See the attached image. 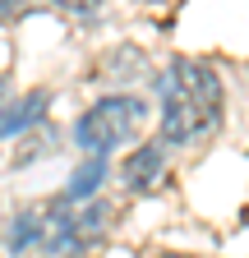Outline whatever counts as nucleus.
Instances as JSON below:
<instances>
[{"label":"nucleus","instance_id":"3","mask_svg":"<svg viewBox=\"0 0 249 258\" xmlns=\"http://www.w3.org/2000/svg\"><path fill=\"white\" fill-rule=\"evenodd\" d=\"M143 115H148V106L139 97H106V102H97L92 111L79 115L74 139H79V148L88 157H102V152H111L120 143H130L143 129Z\"/></svg>","mask_w":249,"mask_h":258},{"label":"nucleus","instance_id":"4","mask_svg":"<svg viewBox=\"0 0 249 258\" xmlns=\"http://www.w3.org/2000/svg\"><path fill=\"white\" fill-rule=\"evenodd\" d=\"M162 175V148L157 143H148V148H134L130 157H125V166H120V180H125V189H134V194H143L152 180Z\"/></svg>","mask_w":249,"mask_h":258},{"label":"nucleus","instance_id":"2","mask_svg":"<svg viewBox=\"0 0 249 258\" xmlns=\"http://www.w3.org/2000/svg\"><path fill=\"white\" fill-rule=\"evenodd\" d=\"M79 217L70 212V199H51L14 217L10 226V249L33 253V258H70L79 249Z\"/></svg>","mask_w":249,"mask_h":258},{"label":"nucleus","instance_id":"10","mask_svg":"<svg viewBox=\"0 0 249 258\" xmlns=\"http://www.w3.org/2000/svg\"><path fill=\"white\" fill-rule=\"evenodd\" d=\"M157 258H184V253H157Z\"/></svg>","mask_w":249,"mask_h":258},{"label":"nucleus","instance_id":"1","mask_svg":"<svg viewBox=\"0 0 249 258\" xmlns=\"http://www.w3.org/2000/svg\"><path fill=\"white\" fill-rule=\"evenodd\" d=\"M222 124V79L199 60H175L162 74V139L184 148Z\"/></svg>","mask_w":249,"mask_h":258},{"label":"nucleus","instance_id":"9","mask_svg":"<svg viewBox=\"0 0 249 258\" xmlns=\"http://www.w3.org/2000/svg\"><path fill=\"white\" fill-rule=\"evenodd\" d=\"M23 5H28V0H0V19H14Z\"/></svg>","mask_w":249,"mask_h":258},{"label":"nucleus","instance_id":"5","mask_svg":"<svg viewBox=\"0 0 249 258\" xmlns=\"http://www.w3.org/2000/svg\"><path fill=\"white\" fill-rule=\"evenodd\" d=\"M42 106H46V92H28L23 102L5 106V111H0V134H19L23 124H33L42 115Z\"/></svg>","mask_w":249,"mask_h":258},{"label":"nucleus","instance_id":"6","mask_svg":"<svg viewBox=\"0 0 249 258\" xmlns=\"http://www.w3.org/2000/svg\"><path fill=\"white\" fill-rule=\"evenodd\" d=\"M102 180H106V166H102V157H88L83 166L70 175V189H65V199H70V203H83V199H92Z\"/></svg>","mask_w":249,"mask_h":258},{"label":"nucleus","instance_id":"7","mask_svg":"<svg viewBox=\"0 0 249 258\" xmlns=\"http://www.w3.org/2000/svg\"><path fill=\"white\" fill-rule=\"evenodd\" d=\"M106 226H111V208H106V203H92V208L79 217V240H83V244L102 240V235H106Z\"/></svg>","mask_w":249,"mask_h":258},{"label":"nucleus","instance_id":"8","mask_svg":"<svg viewBox=\"0 0 249 258\" xmlns=\"http://www.w3.org/2000/svg\"><path fill=\"white\" fill-rule=\"evenodd\" d=\"M60 10H74V14H88V10H97L102 0H55Z\"/></svg>","mask_w":249,"mask_h":258}]
</instances>
